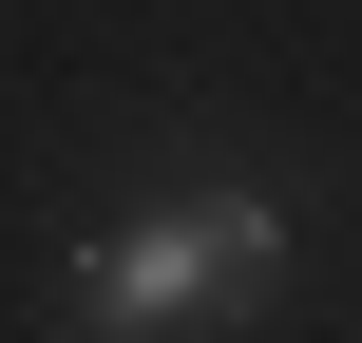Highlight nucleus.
<instances>
[{
	"instance_id": "nucleus-1",
	"label": "nucleus",
	"mask_w": 362,
	"mask_h": 343,
	"mask_svg": "<svg viewBox=\"0 0 362 343\" xmlns=\"http://www.w3.org/2000/svg\"><path fill=\"white\" fill-rule=\"evenodd\" d=\"M286 286V210L267 191H191V210H134L57 267V325L76 343H153V325H210V306H267Z\"/></svg>"
}]
</instances>
